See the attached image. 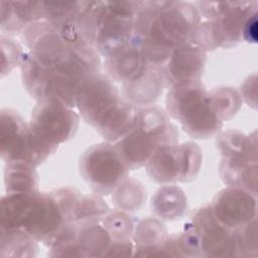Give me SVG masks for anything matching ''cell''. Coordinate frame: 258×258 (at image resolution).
I'll return each mask as SVG.
<instances>
[{
	"instance_id": "1",
	"label": "cell",
	"mask_w": 258,
	"mask_h": 258,
	"mask_svg": "<svg viewBox=\"0 0 258 258\" xmlns=\"http://www.w3.org/2000/svg\"><path fill=\"white\" fill-rule=\"evenodd\" d=\"M22 40L29 48L20 63L27 93L36 101L56 100L75 108L84 82L101 73L99 53L78 26L45 20L29 26Z\"/></svg>"
},
{
	"instance_id": "2",
	"label": "cell",
	"mask_w": 258,
	"mask_h": 258,
	"mask_svg": "<svg viewBox=\"0 0 258 258\" xmlns=\"http://www.w3.org/2000/svg\"><path fill=\"white\" fill-rule=\"evenodd\" d=\"M201 22L195 4L182 1H141L131 43L147 62L163 67L171 52L189 38Z\"/></svg>"
},
{
	"instance_id": "3",
	"label": "cell",
	"mask_w": 258,
	"mask_h": 258,
	"mask_svg": "<svg viewBox=\"0 0 258 258\" xmlns=\"http://www.w3.org/2000/svg\"><path fill=\"white\" fill-rule=\"evenodd\" d=\"M81 199L82 195L73 187L6 194L1 198L0 227L21 229L45 244L64 225L75 222Z\"/></svg>"
},
{
	"instance_id": "4",
	"label": "cell",
	"mask_w": 258,
	"mask_h": 258,
	"mask_svg": "<svg viewBox=\"0 0 258 258\" xmlns=\"http://www.w3.org/2000/svg\"><path fill=\"white\" fill-rule=\"evenodd\" d=\"M141 1H81L78 28L83 38L105 58L131 43Z\"/></svg>"
},
{
	"instance_id": "5",
	"label": "cell",
	"mask_w": 258,
	"mask_h": 258,
	"mask_svg": "<svg viewBox=\"0 0 258 258\" xmlns=\"http://www.w3.org/2000/svg\"><path fill=\"white\" fill-rule=\"evenodd\" d=\"M178 131L168 114L156 106L138 109L132 129L114 144L129 169H138L163 144H177Z\"/></svg>"
},
{
	"instance_id": "6",
	"label": "cell",
	"mask_w": 258,
	"mask_h": 258,
	"mask_svg": "<svg viewBox=\"0 0 258 258\" xmlns=\"http://www.w3.org/2000/svg\"><path fill=\"white\" fill-rule=\"evenodd\" d=\"M166 113L177 120L191 138L208 139L217 136L223 121L213 111L209 92L201 80L175 84L166 94Z\"/></svg>"
},
{
	"instance_id": "7",
	"label": "cell",
	"mask_w": 258,
	"mask_h": 258,
	"mask_svg": "<svg viewBox=\"0 0 258 258\" xmlns=\"http://www.w3.org/2000/svg\"><path fill=\"white\" fill-rule=\"evenodd\" d=\"M0 145L5 162L20 161L34 167L57 149L37 137L21 115L8 108L0 112Z\"/></svg>"
},
{
	"instance_id": "8",
	"label": "cell",
	"mask_w": 258,
	"mask_h": 258,
	"mask_svg": "<svg viewBox=\"0 0 258 258\" xmlns=\"http://www.w3.org/2000/svg\"><path fill=\"white\" fill-rule=\"evenodd\" d=\"M79 170L96 195L107 196L128 177L130 169L115 145L102 142L86 149L80 157Z\"/></svg>"
},
{
	"instance_id": "9",
	"label": "cell",
	"mask_w": 258,
	"mask_h": 258,
	"mask_svg": "<svg viewBox=\"0 0 258 258\" xmlns=\"http://www.w3.org/2000/svg\"><path fill=\"white\" fill-rule=\"evenodd\" d=\"M254 12H257L256 1H234L221 17L200 22L189 41L206 52L217 47H233L242 40L245 21Z\"/></svg>"
},
{
	"instance_id": "10",
	"label": "cell",
	"mask_w": 258,
	"mask_h": 258,
	"mask_svg": "<svg viewBox=\"0 0 258 258\" xmlns=\"http://www.w3.org/2000/svg\"><path fill=\"white\" fill-rule=\"evenodd\" d=\"M80 116L73 108L56 100H40L33 107L29 127L45 143L58 147L77 133Z\"/></svg>"
},
{
	"instance_id": "11",
	"label": "cell",
	"mask_w": 258,
	"mask_h": 258,
	"mask_svg": "<svg viewBox=\"0 0 258 258\" xmlns=\"http://www.w3.org/2000/svg\"><path fill=\"white\" fill-rule=\"evenodd\" d=\"M123 100L114 81L106 74L99 73L84 82L78 93L76 107L82 118L96 129Z\"/></svg>"
},
{
	"instance_id": "12",
	"label": "cell",
	"mask_w": 258,
	"mask_h": 258,
	"mask_svg": "<svg viewBox=\"0 0 258 258\" xmlns=\"http://www.w3.org/2000/svg\"><path fill=\"white\" fill-rule=\"evenodd\" d=\"M196 233L203 257L232 256L233 230L221 224L210 205L201 207L188 222Z\"/></svg>"
},
{
	"instance_id": "13",
	"label": "cell",
	"mask_w": 258,
	"mask_h": 258,
	"mask_svg": "<svg viewBox=\"0 0 258 258\" xmlns=\"http://www.w3.org/2000/svg\"><path fill=\"white\" fill-rule=\"evenodd\" d=\"M210 207L215 218L232 230L256 219V196L238 186L228 185L220 190Z\"/></svg>"
},
{
	"instance_id": "14",
	"label": "cell",
	"mask_w": 258,
	"mask_h": 258,
	"mask_svg": "<svg viewBox=\"0 0 258 258\" xmlns=\"http://www.w3.org/2000/svg\"><path fill=\"white\" fill-rule=\"evenodd\" d=\"M206 61L207 52L198 45L189 41L178 45L162 67L165 87L201 80Z\"/></svg>"
},
{
	"instance_id": "15",
	"label": "cell",
	"mask_w": 258,
	"mask_h": 258,
	"mask_svg": "<svg viewBox=\"0 0 258 258\" xmlns=\"http://www.w3.org/2000/svg\"><path fill=\"white\" fill-rule=\"evenodd\" d=\"M165 87L162 67L149 66L138 78L122 84L123 98L134 106H151Z\"/></svg>"
},
{
	"instance_id": "16",
	"label": "cell",
	"mask_w": 258,
	"mask_h": 258,
	"mask_svg": "<svg viewBox=\"0 0 258 258\" xmlns=\"http://www.w3.org/2000/svg\"><path fill=\"white\" fill-rule=\"evenodd\" d=\"M1 7V30L22 33L29 25L43 20L42 1H4Z\"/></svg>"
},
{
	"instance_id": "17",
	"label": "cell",
	"mask_w": 258,
	"mask_h": 258,
	"mask_svg": "<svg viewBox=\"0 0 258 258\" xmlns=\"http://www.w3.org/2000/svg\"><path fill=\"white\" fill-rule=\"evenodd\" d=\"M149 66L142 52L132 43L105 58L106 75L122 84L138 78Z\"/></svg>"
},
{
	"instance_id": "18",
	"label": "cell",
	"mask_w": 258,
	"mask_h": 258,
	"mask_svg": "<svg viewBox=\"0 0 258 258\" xmlns=\"http://www.w3.org/2000/svg\"><path fill=\"white\" fill-rule=\"evenodd\" d=\"M220 175L229 186H238L257 196V157L233 155L223 157Z\"/></svg>"
},
{
	"instance_id": "19",
	"label": "cell",
	"mask_w": 258,
	"mask_h": 258,
	"mask_svg": "<svg viewBox=\"0 0 258 258\" xmlns=\"http://www.w3.org/2000/svg\"><path fill=\"white\" fill-rule=\"evenodd\" d=\"M145 166L149 177L157 183L178 181V143L163 144L157 147Z\"/></svg>"
},
{
	"instance_id": "20",
	"label": "cell",
	"mask_w": 258,
	"mask_h": 258,
	"mask_svg": "<svg viewBox=\"0 0 258 258\" xmlns=\"http://www.w3.org/2000/svg\"><path fill=\"white\" fill-rule=\"evenodd\" d=\"M165 227L156 219L147 218L140 221L132 234L137 256H156L159 247L167 238Z\"/></svg>"
},
{
	"instance_id": "21",
	"label": "cell",
	"mask_w": 258,
	"mask_h": 258,
	"mask_svg": "<svg viewBox=\"0 0 258 258\" xmlns=\"http://www.w3.org/2000/svg\"><path fill=\"white\" fill-rule=\"evenodd\" d=\"M112 241L113 238L100 222L79 224L78 243L84 257L106 256Z\"/></svg>"
},
{
	"instance_id": "22",
	"label": "cell",
	"mask_w": 258,
	"mask_h": 258,
	"mask_svg": "<svg viewBox=\"0 0 258 258\" xmlns=\"http://www.w3.org/2000/svg\"><path fill=\"white\" fill-rule=\"evenodd\" d=\"M4 184L6 194L35 190L38 186L37 171L34 166L24 162H5Z\"/></svg>"
},
{
	"instance_id": "23",
	"label": "cell",
	"mask_w": 258,
	"mask_h": 258,
	"mask_svg": "<svg viewBox=\"0 0 258 258\" xmlns=\"http://www.w3.org/2000/svg\"><path fill=\"white\" fill-rule=\"evenodd\" d=\"M186 208V198L176 186H162L152 198V210L164 220H174L180 217Z\"/></svg>"
},
{
	"instance_id": "24",
	"label": "cell",
	"mask_w": 258,
	"mask_h": 258,
	"mask_svg": "<svg viewBox=\"0 0 258 258\" xmlns=\"http://www.w3.org/2000/svg\"><path fill=\"white\" fill-rule=\"evenodd\" d=\"M0 234L1 257H31L35 255L37 241L23 230L0 227Z\"/></svg>"
},
{
	"instance_id": "25",
	"label": "cell",
	"mask_w": 258,
	"mask_h": 258,
	"mask_svg": "<svg viewBox=\"0 0 258 258\" xmlns=\"http://www.w3.org/2000/svg\"><path fill=\"white\" fill-rule=\"evenodd\" d=\"M217 147L223 157L233 155H249L257 157L255 135L246 136L238 130H228L217 135Z\"/></svg>"
},
{
	"instance_id": "26",
	"label": "cell",
	"mask_w": 258,
	"mask_h": 258,
	"mask_svg": "<svg viewBox=\"0 0 258 258\" xmlns=\"http://www.w3.org/2000/svg\"><path fill=\"white\" fill-rule=\"evenodd\" d=\"M209 100L215 114L221 121L234 117L241 108L242 97L231 87H220L209 92Z\"/></svg>"
},
{
	"instance_id": "27",
	"label": "cell",
	"mask_w": 258,
	"mask_h": 258,
	"mask_svg": "<svg viewBox=\"0 0 258 258\" xmlns=\"http://www.w3.org/2000/svg\"><path fill=\"white\" fill-rule=\"evenodd\" d=\"M43 20L58 25H78L81 1H42Z\"/></svg>"
},
{
	"instance_id": "28",
	"label": "cell",
	"mask_w": 258,
	"mask_h": 258,
	"mask_svg": "<svg viewBox=\"0 0 258 258\" xmlns=\"http://www.w3.org/2000/svg\"><path fill=\"white\" fill-rule=\"evenodd\" d=\"M113 202L118 210L137 211L146 199V189L139 181L128 177L114 190Z\"/></svg>"
},
{
	"instance_id": "29",
	"label": "cell",
	"mask_w": 258,
	"mask_h": 258,
	"mask_svg": "<svg viewBox=\"0 0 258 258\" xmlns=\"http://www.w3.org/2000/svg\"><path fill=\"white\" fill-rule=\"evenodd\" d=\"M179 156V175L178 181L187 182L196 178L198 175L203 160L202 149L191 141H186L178 144Z\"/></svg>"
},
{
	"instance_id": "30",
	"label": "cell",
	"mask_w": 258,
	"mask_h": 258,
	"mask_svg": "<svg viewBox=\"0 0 258 258\" xmlns=\"http://www.w3.org/2000/svg\"><path fill=\"white\" fill-rule=\"evenodd\" d=\"M257 230L256 219L233 230L231 257H256Z\"/></svg>"
},
{
	"instance_id": "31",
	"label": "cell",
	"mask_w": 258,
	"mask_h": 258,
	"mask_svg": "<svg viewBox=\"0 0 258 258\" xmlns=\"http://www.w3.org/2000/svg\"><path fill=\"white\" fill-rule=\"evenodd\" d=\"M110 209L99 195L82 196L75 212L74 221L79 224L102 222Z\"/></svg>"
},
{
	"instance_id": "32",
	"label": "cell",
	"mask_w": 258,
	"mask_h": 258,
	"mask_svg": "<svg viewBox=\"0 0 258 258\" xmlns=\"http://www.w3.org/2000/svg\"><path fill=\"white\" fill-rule=\"evenodd\" d=\"M103 226L113 240L130 239L134 231V224L130 216L121 210L110 212L102 220Z\"/></svg>"
},
{
	"instance_id": "33",
	"label": "cell",
	"mask_w": 258,
	"mask_h": 258,
	"mask_svg": "<svg viewBox=\"0 0 258 258\" xmlns=\"http://www.w3.org/2000/svg\"><path fill=\"white\" fill-rule=\"evenodd\" d=\"M133 243L131 239L113 240L106 256H128L133 254Z\"/></svg>"
},
{
	"instance_id": "34",
	"label": "cell",
	"mask_w": 258,
	"mask_h": 258,
	"mask_svg": "<svg viewBox=\"0 0 258 258\" xmlns=\"http://www.w3.org/2000/svg\"><path fill=\"white\" fill-rule=\"evenodd\" d=\"M242 40L249 43H255L257 41V12L252 13L245 21Z\"/></svg>"
}]
</instances>
